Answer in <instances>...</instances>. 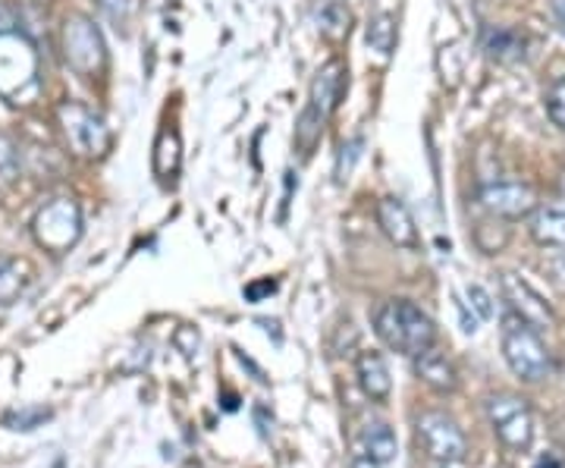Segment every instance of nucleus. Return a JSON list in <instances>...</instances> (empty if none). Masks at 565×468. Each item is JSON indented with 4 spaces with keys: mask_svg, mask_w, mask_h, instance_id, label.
I'll use <instances>...</instances> for the list:
<instances>
[{
    "mask_svg": "<svg viewBox=\"0 0 565 468\" xmlns=\"http://www.w3.org/2000/svg\"><path fill=\"white\" fill-rule=\"evenodd\" d=\"M374 333L384 340V347L399 352L405 359H415L430 347H437V325L408 299H390L374 311Z\"/></svg>",
    "mask_w": 565,
    "mask_h": 468,
    "instance_id": "1",
    "label": "nucleus"
},
{
    "mask_svg": "<svg viewBox=\"0 0 565 468\" xmlns=\"http://www.w3.org/2000/svg\"><path fill=\"white\" fill-rule=\"evenodd\" d=\"M503 359L509 371L525 384H541L553 371V355L541 330L522 321L515 311H505L503 318Z\"/></svg>",
    "mask_w": 565,
    "mask_h": 468,
    "instance_id": "2",
    "label": "nucleus"
},
{
    "mask_svg": "<svg viewBox=\"0 0 565 468\" xmlns=\"http://www.w3.org/2000/svg\"><path fill=\"white\" fill-rule=\"evenodd\" d=\"M490 428L500 437L505 449L525 453L534 444V412L527 406L525 396L515 393H493L484 403Z\"/></svg>",
    "mask_w": 565,
    "mask_h": 468,
    "instance_id": "3",
    "label": "nucleus"
},
{
    "mask_svg": "<svg viewBox=\"0 0 565 468\" xmlns=\"http://www.w3.org/2000/svg\"><path fill=\"white\" fill-rule=\"evenodd\" d=\"M57 117H61L66 142H70V148H73L79 158H92V161H95V158H104V155L110 151L114 136H110L107 123H104L95 110H88L85 104H61V107H57Z\"/></svg>",
    "mask_w": 565,
    "mask_h": 468,
    "instance_id": "4",
    "label": "nucleus"
},
{
    "mask_svg": "<svg viewBox=\"0 0 565 468\" xmlns=\"http://www.w3.org/2000/svg\"><path fill=\"white\" fill-rule=\"evenodd\" d=\"M32 236L41 248L61 255L79 243L82 236V211L73 199H54L41 208L32 221Z\"/></svg>",
    "mask_w": 565,
    "mask_h": 468,
    "instance_id": "5",
    "label": "nucleus"
},
{
    "mask_svg": "<svg viewBox=\"0 0 565 468\" xmlns=\"http://www.w3.org/2000/svg\"><path fill=\"white\" fill-rule=\"evenodd\" d=\"M63 57L70 63V70H76L85 79L98 76L107 63L102 29L88 17H70L63 22Z\"/></svg>",
    "mask_w": 565,
    "mask_h": 468,
    "instance_id": "6",
    "label": "nucleus"
},
{
    "mask_svg": "<svg viewBox=\"0 0 565 468\" xmlns=\"http://www.w3.org/2000/svg\"><path fill=\"white\" fill-rule=\"evenodd\" d=\"M415 437H418L424 453L440 466H459L468 456L465 430L446 412H424L415 422Z\"/></svg>",
    "mask_w": 565,
    "mask_h": 468,
    "instance_id": "7",
    "label": "nucleus"
},
{
    "mask_svg": "<svg viewBox=\"0 0 565 468\" xmlns=\"http://www.w3.org/2000/svg\"><path fill=\"white\" fill-rule=\"evenodd\" d=\"M35 85V54L13 32H0V95L22 98Z\"/></svg>",
    "mask_w": 565,
    "mask_h": 468,
    "instance_id": "8",
    "label": "nucleus"
},
{
    "mask_svg": "<svg viewBox=\"0 0 565 468\" xmlns=\"http://www.w3.org/2000/svg\"><path fill=\"white\" fill-rule=\"evenodd\" d=\"M497 286H500V296H503L505 308L515 311L522 321L534 325L537 330H550V327L556 325V311H553V306H550L544 296L527 284V280H522L519 274L503 270V274L497 277Z\"/></svg>",
    "mask_w": 565,
    "mask_h": 468,
    "instance_id": "9",
    "label": "nucleus"
},
{
    "mask_svg": "<svg viewBox=\"0 0 565 468\" xmlns=\"http://www.w3.org/2000/svg\"><path fill=\"white\" fill-rule=\"evenodd\" d=\"M478 202L500 221H519V217H527L537 211V192L519 180H493V183L481 185Z\"/></svg>",
    "mask_w": 565,
    "mask_h": 468,
    "instance_id": "10",
    "label": "nucleus"
},
{
    "mask_svg": "<svg viewBox=\"0 0 565 468\" xmlns=\"http://www.w3.org/2000/svg\"><path fill=\"white\" fill-rule=\"evenodd\" d=\"M377 226L384 230V236L396 245V248L415 252V248L422 245V236H418V226H415L412 211H408L399 199H393V195L377 202Z\"/></svg>",
    "mask_w": 565,
    "mask_h": 468,
    "instance_id": "11",
    "label": "nucleus"
},
{
    "mask_svg": "<svg viewBox=\"0 0 565 468\" xmlns=\"http://www.w3.org/2000/svg\"><path fill=\"white\" fill-rule=\"evenodd\" d=\"M415 374H418L422 384L437 390V393H452V390L459 387L456 368H452V362L437 347H430L422 355H415Z\"/></svg>",
    "mask_w": 565,
    "mask_h": 468,
    "instance_id": "12",
    "label": "nucleus"
},
{
    "mask_svg": "<svg viewBox=\"0 0 565 468\" xmlns=\"http://www.w3.org/2000/svg\"><path fill=\"white\" fill-rule=\"evenodd\" d=\"M343 76H345V66L340 61H330L323 63L321 70H318V76L311 82V98L308 104L323 114L327 120H330V114L337 110V102H340V92H343Z\"/></svg>",
    "mask_w": 565,
    "mask_h": 468,
    "instance_id": "13",
    "label": "nucleus"
},
{
    "mask_svg": "<svg viewBox=\"0 0 565 468\" xmlns=\"http://www.w3.org/2000/svg\"><path fill=\"white\" fill-rule=\"evenodd\" d=\"M531 240L544 248H565V204H541L531 214Z\"/></svg>",
    "mask_w": 565,
    "mask_h": 468,
    "instance_id": "14",
    "label": "nucleus"
},
{
    "mask_svg": "<svg viewBox=\"0 0 565 468\" xmlns=\"http://www.w3.org/2000/svg\"><path fill=\"white\" fill-rule=\"evenodd\" d=\"M355 371H359V384H362L364 393L371 400L384 403L393 390V377H390V365H386L384 355L381 352H362L355 362Z\"/></svg>",
    "mask_w": 565,
    "mask_h": 468,
    "instance_id": "15",
    "label": "nucleus"
},
{
    "mask_svg": "<svg viewBox=\"0 0 565 468\" xmlns=\"http://www.w3.org/2000/svg\"><path fill=\"white\" fill-rule=\"evenodd\" d=\"M362 453H367L381 466H390L396 459V453H399L393 428L386 422H367L362 428Z\"/></svg>",
    "mask_w": 565,
    "mask_h": 468,
    "instance_id": "16",
    "label": "nucleus"
},
{
    "mask_svg": "<svg viewBox=\"0 0 565 468\" xmlns=\"http://www.w3.org/2000/svg\"><path fill=\"white\" fill-rule=\"evenodd\" d=\"M182 163V142L177 129H163L158 136V145H154V173L161 180H173L180 173Z\"/></svg>",
    "mask_w": 565,
    "mask_h": 468,
    "instance_id": "17",
    "label": "nucleus"
},
{
    "mask_svg": "<svg viewBox=\"0 0 565 468\" xmlns=\"http://www.w3.org/2000/svg\"><path fill=\"white\" fill-rule=\"evenodd\" d=\"M29 284V267L20 258L0 255V306H10L22 296V289Z\"/></svg>",
    "mask_w": 565,
    "mask_h": 468,
    "instance_id": "18",
    "label": "nucleus"
},
{
    "mask_svg": "<svg viewBox=\"0 0 565 468\" xmlns=\"http://www.w3.org/2000/svg\"><path fill=\"white\" fill-rule=\"evenodd\" d=\"M315 20L327 39H343L349 32V7L345 0H315Z\"/></svg>",
    "mask_w": 565,
    "mask_h": 468,
    "instance_id": "19",
    "label": "nucleus"
},
{
    "mask_svg": "<svg viewBox=\"0 0 565 468\" xmlns=\"http://www.w3.org/2000/svg\"><path fill=\"white\" fill-rule=\"evenodd\" d=\"M323 123H327V117L318 114V110L308 104L302 110V117H299V123H296V148L302 151V158H311V151L321 142Z\"/></svg>",
    "mask_w": 565,
    "mask_h": 468,
    "instance_id": "20",
    "label": "nucleus"
},
{
    "mask_svg": "<svg viewBox=\"0 0 565 468\" xmlns=\"http://www.w3.org/2000/svg\"><path fill=\"white\" fill-rule=\"evenodd\" d=\"M367 47L371 51H377L381 57H390V51H393V44H396V20L390 17V13H381V17H374V20L367 22Z\"/></svg>",
    "mask_w": 565,
    "mask_h": 468,
    "instance_id": "21",
    "label": "nucleus"
},
{
    "mask_svg": "<svg viewBox=\"0 0 565 468\" xmlns=\"http://www.w3.org/2000/svg\"><path fill=\"white\" fill-rule=\"evenodd\" d=\"M51 418V408H20L13 415H7V428L10 430H35Z\"/></svg>",
    "mask_w": 565,
    "mask_h": 468,
    "instance_id": "22",
    "label": "nucleus"
},
{
    "mask_svg": "<svg viewBox=\"0 0 565 468\" xmlns=\"http://www.w3.org/2000/svg\"><path fill=\"white\" fill-rule=\"evenodd\" d=\"M20 177V151L7 136H0V183H13Z\"/></svg>",
    "mask_w": 565,
    "mask_h": 468,
    "instance_id": "23",
    "label": "nucleus"
},
{
    "mask_svg": "<svg viewBox=\"0 0 565 468\" xmlns=\"http://www.w3.org/2000/svg\"><path fill=\"white\" fill-rule=\"evenodd\" d=\"M544 102H546V114H550V120L556 123V126L565 132V79H556L550 88H546Z\"/></svg>",
    "mask_w": 565,
    "mask_h": 468,
    "instance_id": "24",
    "label": "nucleus"
},
{
    "mask_svg": "<svg viewBox=\"0 0 565 468\" xmlns=\"http://www.w3.org/2000/svg\"><path fill=\"white\" fill-rule=\"evenodd\" d=\"M465 296H468V306L478 311V318H481V321H490V318H493V302H490V296H487L484 286L471 284L468 289H465Z\"/></svg>",
    "mask_w": 565,
    "mask_h": 468,
    "instance_id": "25",
    "label": "nucleus"
},
{
    "mask_svg": "<svg viewBox=\"0 0 565 468\" xmlns=\"http://www.w3.org/2000/svg\"><path fill=\"white\" fill-rule=\"evenodd\" d=\"M541 267L550 274V280H553V284H559L565 289V248H553V252H546Z\"/></svg>",
    "mask_w": 565,
    "mask_h": 468,
    "instance_id": "26",
    "label": "nucleus"
},
{
    "mask_svg": "<svg viewBox=\"0 0 565 468\" xmlns=\"http://www.w3.org/2000/svg\"><path fill=\"white\" fill-rule=\"evenodd\" d=\"M512 51L519 54V41H515V32H497V35L490 39V54H493V57L505 61Z\"/></svg>",
    "mask_w": 565,
    "mask_h": 468,
    "instance_id": "27",
    "label": "nucleus"
},
{
    "mask_svg": "<svg viewBox=\"0 0 565 468\" xmlns=\"http://www.w3.org/2000/svg\"><path fill=\"white\" fill-rule=\"evenodd\" d=\"M177 347L185 359H195L199 355V333L195 330H189V327H182L180 333H177Z\"/></svg>",
    "mask_w": 565,
    "mask_h": 468,
    "instance_id": "28",
    "label": "nucleus"
},
{
    "mask_svg": "<svg viewBox=\"0 0 565 468\" xmlns=\"http://www.w3.org/2000/svg\"><path fill=\"white\" fill-rule=\"evenodd\" d=\"M352 468H384L381 462H374L367 453H359V456H352Z\"/></svg>",
    "mask_w": 565,
    "mask_h": 468,
    "instance_id": "29",
    "label": "nucleus"
},
{
    "mask_svg": "<svg viewBox=\"0 0 565 468\" xmlns=\"http://www.w3.org/2000/svg\"><path fill=\"white\" fill-rule=\"evenodd\" d=\"M0 32H13V17H10V10H3V7H0Z\"/></svg>",
    "mask_w": 565,
    "mask_h": 468,
    "instance_id": "30",
    "label": "nucleus"
},
{
    "mask_svg": "<svg viewBox=\"0 0 565 468\" xmlns=\"http://www.w3.org/2000/svg\"><path fill=\"white\" fill-rule=\"evenodd\" d=\"M434 468H456V466H440V462H437V466H434Z\"/></svg>",
    "mask_w": 565,
    "mask_h": 468,
    "instance_id": "31",
    "label": "nucleus"
}]
</instances>
